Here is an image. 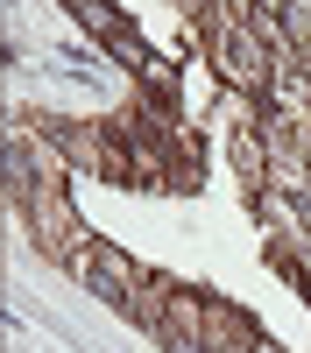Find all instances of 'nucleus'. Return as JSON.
I'll use <instances>...</instances> for the list:
<instances>
[{
  "label": "nucleus",
  "mask_w": 311,
  "mask_h": 353,
  "mask_svg": "<svg viewBox=\"0 0 311 353\" xmlns=\"http://www.w3.org/2000/svg\"><path fill=\"white\" fill-rule=\"evenodd\" d=\"M64 276H78V283L92 290L99 304H113V311H128V304H134V290L149 283V269H141L134 254H121L113 241H99V233H85V248H71Z\"/></svg>",
  "instance_id": "obj_1"
}]
</instances>
